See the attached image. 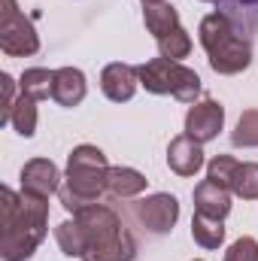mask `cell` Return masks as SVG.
<instances>
[{
	"label": "cell",
	"instance_id": "1",
	"mask_svg": "<svg viewBox=\"0 0 258 261\" xmlns=\"http://www.w3.org/2000/svg\"><path fill=\"white\" fill-rule=\"evenodd\" d=\"M49 200L0 189V255L3 261H28L46 237Z\"/></svg>",
	"mask_w": 258,
	"mask_h": 261
},
{
	"label": "cell",
	"instance_id": "2",
	"mask_svg": "<svg viewBox=\"0 0 258 261\" xmlns=\"http://www.w3.org/2000/svg\"><path fill=\"white\" fill-rule=\"evenodd\" d=\"M73 219L82 225L85 243H88L82 261H134L137 240L128 234V228L116 210H110L107 203L97 200V203L73 213Z\"/></svg>",
	"mask_w": 258,
	"mask_h": 261
},
{
	"label": "cell",
	"instance_id": "3",
	"mask_svg": "<svg viewBox=\"0 0 258 261\" xmlns=\"http://www.w3.org/2000/svg\"><path fill=\"white\" fill-rule=\"evenodd\" d=\"M110 164L107 155L97 146H76L67 158V182L61 186V203L70 213H79L91 203H97L107 192Z\"/></svg>",
	"mask_w": 258,
	"mask_h": 261
},
{
	"label": "cell",
	"instance_id": "4",
	"mask_svg": "<svg viewBox=\"0 0 258 261\" xmlns=\"http://www.w3.org/2000/svg\"><path fill=\"white\" fill-rule=\"evenodd\" d=\"M200 46L207 49V58H210V67L222 76H234L240 70L252 64V49L249 43L243 40V34L222 15V12H210L200 28Z\"/></svg>",
	"mask_w": 258,
	"mask_h": 261
},
{
	"label": "cell",
	"instance_id": "5",
	"mask_svg": "<svg viewBox=\"0 0 258 261\" xmlns=\"http://www.w3.org/2000/svg\"><path fill=\"white\" fill-rule=\"evenodd\" d=\"M137 76H140V85L146 91L170 94L183 103H194V97L200 94V76L192 67L170 61V58H161V55L137 67Z\"/></svg>",
	"mask_w": 258,
	"mask_h": 261
},
{
	"label": "cell",
	"instance_id": "6",
	"mask_svg": "<svg viewBox=\"0 0 258 261\" xmlns=\"http://www.w3.org/2000/svg\"><path fill=\"white\" fill-rule=\"evenodd\" d=\"M0 49L12 58L34 55L40 49L34 21L18 9L15 0H0Z\"/></svg>",
	"mask_w": 258,
	"mask_h": 261
},
{
	"label": "cell",
	"instance_id": "7",
	"mask_svg": "<svg viewBox=\"0 0 258 261\" xmlns=\"http://www.w3.org/2000/svg\"><path fill=\"white\" fill-rule=\"evenodd\" d=\"M134 216L149 234H170L176 219H179V200L173 195H164V192L149 195L134 203Z\"/></svg>",
	"mask_w": 258,
	"mask_h": 261
},
{
	"label": "cell",
	"instance_id": "8",
	"mask_svg": "<svg viewBox=\"0 0 258 261\" xmlns=\"http://www.w3.org/2000/svg\"><path fill=\"white\" fill-rule=\"evenodd\" d=\"M225 125V110L219 100H200V103H192L189 113H186V134L194 137L197 143H210L219 137V130Z\"/></svg>",
	"mask_w": 258,
	"mask_h": 261
},
{
	"label": "cell",
	"instance_id": "9",
	"mask_svg": "<svg viewBox=\"0 0 258 261\" xmlns=\"http://www.w3.org/2000/svg\"><path fill=\"white\" fill-rule=\"evenodd\" d=\"M21 192L34 197L49 200V195L61 192V173L55 167V161L49 158H31L21 167Z\"/></svg>",
	"mask_w": 258,
	"mask_h": 261
},
{
	"label": "cell",
	"instance_id": "10",
	"mask_svg": "<svg viewBox=\"0 0 258 261\" xmlns=\"http://www.w3.org/2000/svg\"><path fill=\"white\" fill-rule=\"evenodd\" d=\"M167 164L179 176H194L203 167V143H197L189 134H179L167 146Z\"/></svg>",
	"mask_w": 258,
	"mask_h": 261
},
{
	"label": "cell",
	"instance_id": "11",
	"mask_svg": "<svg viewBox=\"0 0 258 261\" xmlns=\"http://www.w3.org/2000/svg\"><path fill=\"white\" fill-rule=\"evenodd\" d=\"M137 85H140L137 67L122 64V61L107 64L104 73H100V91H104L113 103H125V100H131L134 91H137Z\"/></svg>",
	"mask_w": 258,
	"mask_h": 261
},
{
	"label": "cell",
	"instance_id": "12",
	"mask_svg": "<svg viewBox=\"0 0 258 261\" xmlns=\"http://www.w3.org/2000/svg\"><path fill=\"white\" fill-rule=\"evenodd\" d=\"M194 206H197V213H203L210 219H225L231 213V189H225L213 179H203L194 186Z\"/></svg>",
	"mask_w": 258,
	"mask_h": 261
},
{
	"label": "cell",
	"instance_id": "13",
	"mask_svg": "<svg viewBox=\"0 0 258 261\" xmlns=\"http://www.w3.org/2000/svg\"><path fill=\"white\" fill-rule=\"evenodd\" d=\"M52 100L61 103V107H79L85 100V73L79 67H61V70H55Z\"/></svg>",
	"mask_w": 258,
	"mask_h": 261
},
{
	"label": "cell",
	"instance_id": "14",
	"mask_svg": "<svg viewBox=\"0 0 258 261\" xmlns=\"http://www.w3.org/2000/svg\"><path fill=\"white\" fill-rule=\"evenodd\" d=\"M143 6H146V9H143L146 31H149L155 40H161V37H167L170 31L179 28V12H176L167 0H161V3H143Z\"/></svg>",
	"mask_w": 258,
	"mask_h": 261
},
{
	"label": "cell",
	"instance_id": "15",
	"mask_svg": "<svg viewBox=\"0 0 258 261\" xmlns=\"http://www.w3.org/2000/svg\"><path fill=\"white\" fill-rule=\"evenodd\" d=\"M216 6V12H222L240 34L258 31V0H222Z\"/></svg>",
	"mask_w": 258,
	"mask_h": 261
},
{
	"label": "cell",
	"instance_id": "16",
	"mask_svg": "<svg viewBox=\"0 0 258 261\" xmlns=\"http://www.w3.org/2000/svg\"><path fill=\"white\" fill-rule=\"evenodd\" d=\"M146 189V176L134 167H110L107 192L113 197H137Z\"/></svg>",
	"mask_w": 258,
	"mask_h": 261
},
{
	"label": "cell",
	"instance_id": "17",
	"mask_svg": "<svg viewBox=\"0 0 258 261\" xmlns=\"http://www.w3.org/2000/svg\"><path fill=\"white\" fill-rule=\"evenodd\" d=\"M192 237H194V243H200L203 249H219L222 240H225V225H222V219H210L203 213H194Z\"/></svg>",
	"mask_w": 258,
	"mask_h": 261
},
{
	"label": "cell",
	"instance_id": "18",
	"mask_svg": "<svg viewBox=\"0 0 258 261\" xmlns=\"http://www.w3.org/2000/svg\"><path fill=\"white\" fill-rule=\"evenodd\" d=\"M52 82H55V70H46V67H31L21 73V94L34 97V100H46L52 97Z\"/></svg>",
	"mask_w": 258,
	"mask_h": 261
},
{
	"label": "cell",
	"instance_id": "19",
	"mask_svg": "<svg viewBox=\"0 0 258 261\" xmlns=\"http://www.w3.org/2000/svg\"><path fill=\"white\" fill-rule=\"evenodd\" d=\"M55 237H58V246H61V252L70 255V258H82L85 255V231H82V225L76 222V219H67L61 222L58 228H55Z\"/></svg>",
	"mask_w": 258,
	"mask_h": 261
},
{
	"label": "cell",
	"instance_id": "20",
	"mask_svg": "<svg viewBox=\"0 0 258 261\" xmlns=\"http://www.w3.org/2000/svg\"><path fill=\"white\" fill-rule=\"evenodd\" d=\"M9 125L18 130L21 137H34L37 134V100L21 94L12 107V116H9Z\"/></svg>",
	"mask_w": 258,
	"mask_h": 261
},
{
	"label": "cell",
	"instance_id": "21",
	"mask_svg": "<svg viewBox=\"0 0 258 261\" xmlns=\"http://www.w3.org/2000/svg\"><path fill=\"white\" fill-rule=\"evenodd\" d=\"M231 192L243 200H258V164L255 161H243L234 170V182Z\"/></svg>",
	"mask_w": 258,
	"mask_h": 261
},
{
	"label": "cell",
	"instance_id": "22",
	"mask_svg": "<svg viewBox=\"0 0 258 261\" xmlns=\"http://www.w3.org/2000/svg\"><path fill=\"white\" fill-rule=\"evenodd\" d=\"M158 52H161V58H170V61L186 58V55L192 52V37H189V31H186V28H176V31H170L167 37H161V40H158Z\"/></svg>",
	"mask_w": 258,
	"mask_h": 261
},
{
	"label": "cell",
	"instance_id": "23",
	"mask_svg": "<svg viewBox=\"0 0 258 261\" xmlns=\"http://www.w3.org/2000/svg\"><path fill=\"white\" fill-rule=\"evenodd\" d=\"M234 146H243V149H258V110H246L237 122V128L231 134Z\"/></svg>",
	"mask_w": 258,
	"mask_h": 261
},
{
	"label": "cell",
	"instance_id": "24",
	"mask_svg": "<svg viewBox=\"0 0 258 261\" xmlns=\"http://www.w3.org/2000/svg\"><path fill=\"white\" fill-rule=\"evenodd\" d=\"M237 164H240V161H237V158H231V155H216V158L207 164V179H213V182H219V186L231 189Z\"/></svg>",
	"mask_w": 258,
	"mask_h": 261
},
{
	"label": "cell",
	"instance_id": "25",
	"mask_svg": "<svg viewBox=\"0 0 258 261\" xmlns=\"http://www.w3.org/2000/svg\"><path fill=\"white\" fill-rule=\"evenodd\" d=\"M15 82L9 73H0V125H9L12 107H15Z\"/></svg>",
	"mask_w": 258,
	"mask_h": 261
},
{
	"label": "cell",
	"instance_id": "26",
	"mask_svg": "<svg viewBox=\"0 0 258 261\" xmlns=\"http://www.w3.org/2000/svg\"><path fill=\"white\" fill-rule=\"evenodd\" d=\"M225 261H258V240L240 237V240L231 243V249L225 252Z\"/></svg>",
	"mask_w": 258,
	"mask_h": 261
},
{
	"label": "cell",
	"instance_id": "27",
	"mask_svg": "<svg viewBox=\"0 0 258 261\" xmlns=\"http://www.w3.org/2000/svg\"><path fill=\"white\" fill-rule=\"evenodd\" d=\"M143 3H161V0H143Z\"/></svg>",
	"mask_w": 258,
	"mask_h": 261
},
{
	"label": "cell",
	"instance_id": "28",
	"mask_svg": "<svg viewBox=\"0 0 258 261\" xmlns=\"http://www.w3.org/2000/svg\"><path fill=\"white\" fill-rule=\"evenodd\" d=\"M203 3H222V0H203Z\"/></svg>",
	"mask_w": 258,
	"mask_h": 261
},
{
	"label": "cell",
	"instance_id": "29",
	"mask_svg": "<svg viewBox=\"0 0 258 261\" xmlns=\"http://www.w3.org/2000/svg\"><path fill=\"white\" fill-rule=\"evenodd\" d=\"M197 261H200V258H197Z\"/></svg>",
	"mask_w": 258,
	"mask_h": 261
}]
</instances>
